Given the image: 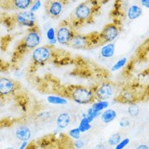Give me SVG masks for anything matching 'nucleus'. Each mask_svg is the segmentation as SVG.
<instances>
[{"mask_svg":"<svg viewBox=\"0 0 149 149\" xmlns=\"http://www.w3.org/2000/svg\"><path fill=\"white\" fill-rule=\"evenodd\" d=\"M70 96L72 100L78 104H88L95 100L93 90L82 86L73 87L70 91Z\"/></svg>","mask_w":149,"mask_h":149,"instance_id":"1","label":"nucleus"},{"mask_svg":"<svg viewBox=\"0 0 149 149\" xmlns=\"http://www.w3.org/2000/svg\"><path fill=\"white\" fill-rule=\"evenodd\" d=\"M41 42V36L40 33L37 31V29L32 28V29L27 33L21 45V48L22 50H28V49H34L38 47V45Z\"/></svg>","mask_w":149,"mask_h":149,"instance_id":"2","label":"nucleus"},{"mask_svg":"<svg viewBox=\"0 0 149 149\" xmlns=\"http://www.w3.org/2000/svg\"><path fill=\"white\" fill-rule=\"evenodd\" d=\"M52 55V50L49 46L37 47L32 50V60L36 64H44L49 62Z\"/></svg>","mask_w":149,"mask_h":149,"instance_id":"3","label":"nucleus"},{"mask_svg":"<svg viewBox=\"0 0 149 149\" xmlns=\"http://www.w3.org/2000/svg\"><path fill=\"white\" fill-rule=\"evenodd\" d=\"M93 12H94V8H92L90 1L88 0V1L78 5L77 8L74 9V16L76 18L77 21L80 22H84L90 20Z\"/></svg>","mask_w":149,"mask_h":149,"instance_id":"4","label":"nucleus"},{"mask_svg":"<svg viewBox=\"0 0 149 149\" xmlns=\"http://www.w3.org/2000/svg\"><path fill=\"white\" fill-rule=\"evenodd\" d=\"M74 35L73 27L69 23H62L56 31V39L61 45H68Z\"/></svg>","mask_w":149,"mask_h":149,"instance_id":"5","label":"nucleus"},{"mask_svg":"<svg viewBox=\"0 0 149 149\" xmlns=\"http://www.w3.org/2000/svg\"><path fill=\"white\" fill-rule=\"evenodd\" d=\"M93 93L97 101H107L114 95V86L109 82H104L93 90Z\"/></svg>","mask_w":149,"mask_h":149,"instance_id":"6","label":"nucleus"},{"mask_svg":"<svg viewBox=\"0 0 149 149\" xmlns=\"http://www.w3.org/2000/svg\"><path fill=\"white\" fill-rule=\"evenodd\" d=\"M119 34V29L115 23L107 24L99 35V41L102 43H111L116 39Z\"/></svg>","mask_w":149,"mask_h":149,"instance_id":"7","label":"nucleus"},{"mask_svg":"<svg viewBox=\"0 0 149 149\" xmlns=\"http://www.w3.org/2000/svg\"><path fill=\"white\" fill-rule=\"evenodd\" d=\"M15 20L19 24L29 27L30 29L36 27V15L30 10H23L22 12L17 14Z\"/></svg>","mask_w":149,"mask_h":149,"instance_id":"8","label":"nucleus"},{"mask_svg":"<svg viewBox=\"0 0 149 149\" xmlns=\"http://www.w3.org/2000/svg\"><path fill=\"white\" fill-rule=\"evenodd\" d=\"M17 90V84L12 79L0 77V97L11 95Z\"/></svg>","mask_w":149,"mask_h":149,"instance_id":"9","label":"nucleus"},{"mask_svg":"<svg viewBox=\"0 0 149 149\" xmlns=\"http://www.w3.org/2000/svg\"><path fill=\"white\" fill-rule=\"evenodd\" d=\"M91 36H83V35H77L74 34L72 37L71 41H70V45H71L74 49H85L91 46Z\"/></svg>","mask_w":149,"mask_h":149,"instance_id":"10","label":"nucleus"},{"mask_svg":"<svg viewBox=\"0 0 149 149\" xmlns=\"http://www.w3.org/2000/svg\"><path fill=\"white\" fill-rule=\"evenodd\" d=\"M136 99L137 97L134 91L126 88V90H123L122 92H121V94L118 98V101L121 102H124V104H133L136 101Z\"/></svg>","mask_w":149,"mask_h":149,"instance_id":"11","label":"nucleus"},{"mask_svg":"<svg viewBox=\"0 0 149 149\" xmlns=\"http://www.w3.org/2000/svg\"><path fill=\"white\" fill-rule=\"evenodd\" d=\"M15 136L18 140H20L22 142L28 141L32 136L31 130L27 126H21L15 130Z\"/></svg>","mask_w":149,"mask_h":149,"instance_id":"12","label":"nucleus"},{"mask_svg":"<svg viewBox=\"0 0 149 149\" xmlns=\"http://www.w3.org/2000/svg\"><path fill=\"white\" fill-rule=\"evenodd\" d=\"M63 6L61 1H52L48 8L49 14L53 18H58L63 12Z\"/></svg>","mask_w":149,"mask_h":149,"instance_id":"13","label":"nucleus"},{"mask_svg":"<svg viewBox=\"0 0 149 149\" xmlns=\"http://www.w3.org/2000/svg\"><path fill=\"white\" fill-rule=\"evenodd\" d=\"M115 51H116V46L113 42L106 43L104 46L102 47L101 55L104 58H112L115 55Z\"/></svg>","mask_w":149,"mask_h":149,"instance_id":"14","label":"nucleus"},{"mask_svg":"<svg viewBox=\"0 0 149 149\" xmlns=\"http://www.w3.org/2000/svg\"><path fill=\"white\" fill-rule=\"evenodd\" d=\"M70 122H71V118L68 113H62L57 116L56 119V124L59 129H64L69 126Z\"/></svg>","mask_w":149,"mask_h":149,"instance_id":"15","label":"nucleus"},{"mask_svg":"<svg viewBox=\"0 0 149 149\" xmlns=\"http://www.w3.org/2000/svg\"><path fill=\"white\" fill-rule=\"evenodd\" d=\"M127 15L130 20H136L143 15V9L137 5H132L129 8Z\"/></svg>","mask_w":149,"mask_h":149,"instance_id":"16","label":"nucleus"},{"mask_svg":"<svg viewBox=\"0 0 149 149\" xmlns=\"http://www.w3.org/2000/svg\"><path fill=\"white\" fill-rule=\"evenodd\" d=\"M116 118V112L114 109H105L104 112L101 114L102 121L105 124L112 122Z\"/></svg>","mask_w":149,"mask_h":149,"instance_id":"17","label":"nucleus"},{"mask_svg":"<svg viewBox=\"0 0 149 149\" xmlns=\"http://www.w3.org/2000/svg\"><path fill=\"white\" fill-rule=\"evenodd\" d=\"M14 7L21 10H26L32 5V0H12Z\"/></svg>","mask_w":149,"mask_h":149,"instance_id":"18","label":"nucleus"},{"mask_svg":"<svg viewBox=\"0 0 149 149\" xmlns=\"http://www.w3.org/2000/svg\"><path fill=\"white\" fill-rule=\"evenodd\" d=\"M109 104H110L108 101H97L95 102H93L91 108L96 112H102L107 109V107L109 106Z\"/></svg>","mask_w":149,"mask_h":149,"instance_id":"19","label":"nucleus"},{"mask_svg":"<svg viewBox=\"0 0 149 149\" xmlns=\"http://www.w3.org/2000/svg\"><path fill=\"white\" fill-rule=\"evenodd\" d=\"M47 100H48V102L51 104H67V100L64 99L63 97H60V96H54V95H49L48 98H47Z\"/></svg>","mask_w":149,"mask_h":149,"instance_id":"20","label":"nucleus"},{"mask_svg":"<svg viewBox=\"0 0 149 149\" xmlns=\"http://www.w3.org/2000/svg\"><path fill=\"white\" fill-rule=\"evenodd\" d=\"M78 129L80 130L81 132H88V130L91 129V123L88 122V120L87 118L86 115L83 116L82 119L80 120V123H79V126H78Z\"/></svg>","mask_w":149,"mask_h":149,"instance_id":"21","label":"nucleus"},{"mask_svg":"<svg viewBox=\"0 0 149 149\" xmlns=\"http://www.w3.org/2000/svg\"><path fill=\"white\" fill-rule=\"evenodd\" d=\"M140 113V107L139 105H137L135 102L133 104H130L129 107H128V114L134 118V116H137Z\"/></svg>","mask_w":149,"mask_h":149,"instance_id":"22","label":"nucleus"},{"mask_svg":"<svg viewBox=\"0 0 149 149\" xmlns=\"http://www.w3.org/2000/svg\"><path fill=\"white\" fill-rule=\"evenodd\" d=\"M127 60H128L127 57H123V58H121L120 60H118V62H116L113 65V67H112V71L116 72V71H118V70L123 68L126 65V63H127Z\"/></svg>","mask_w":149,"mask_h":149,"instance_id":"23","label":"nucleus"},{"mask_svg":"<svg viewBox=\"0 0 149 149\" xmlns=\"http://www.w3.org/2000/svg\"><path fill=\"white\" fill-rule=\"evenodd\" d=\"M101 114H102V112H96V111H94L91 107V108L88 110V113H87L86 116H87V118L88 120V122L91 123L92 121L94 120L97 118V116H99Z\"/></svg>","mask_w":149,"mask_h":149,"instance_id":"24","label":"nucleus"},{"mask_svg":"<svg viewBox=\"0 0 149 149\" xmlns=\"http://www.w3.org/2000/svg\"><path fill=\"white\" fill-rule=\"evenodd\" d=\"M121 140V135L119 133H114L108 138V144L109 146H116Z\"/></svg>","mask_w":149,"mask_h":149,"instance_id":"25","label":"nucleus"},{"mask_svg":"<svg viewBox=\"0 0 149 149\" xmlns=\"http://www.w3.org/2000/svg\"><path fill=\"white\" fill-rule=\"evenodd\" d=\"M69 136L72 137L73 139L74 140H77V139H80V136H81V132L79 130L78 128H74V129H72L69 132Z\"/></svg>","mask_w":149,"mask_h":149,"instance_id":"26","label":"nucleus"},{"mask_svg":"<svg viewBox=\"0 0 149 149\" xmlns=\"http://www.w3.org/2000/svg\"><path fill=\"white\" fill-rule=\"evenodd\" d=\"M130 140L129 138H125L123 140H120V142L116 144V146H116L115 149H124L130 143Z\"/></svg>","mask_w":149,"mask_h":149,"instance_id":"27","label":"nucleus"},{"mask_svg":"<svg viewBox=\"0 0 149 149\" xmlns=\"http://www.w3.org/2000/svg\"><path fill=\"white\" fill-rule=\"evenodd\" d=\"M47 38H48V41L53 40L56 38V31L53 27H49L47 30Z\"/></svg>","mask_w":149,"mask_h":149,"instance_id":"28","label":"nucleus"},{"mask_svg":"<svg viewBox=\"0 0 149 149\" xmlns=\"http://www.w3.org/2000/svg\"><path fill=\"white\" fill-rule=\"evenodd\" d=\"M41 7V1L40 0H36L35 3L31 5V8H30V11L33 12V13H35L36 11H37L38 9L40 8Z\"/></svg>","mask_w":149,"mask_h":149,"instance_id":"29","label":"nucleus"},{"mask_svg":"<svg viewBox=\"0 0 149 149\" xmlns=\"http://www.w3.org/2000/svg\"><path fill=\"white\" fill-rule=\"evenodd\" d=\"M130 124V119H129V118H123L122 119L120 120V122H119V125H120V127H121V128L129 127Z\"/></svg>","mask_w":149,"mask_h":149,"instance_id":"30","label":"nucleus"},{"mask_svg":"<svg viewBox=\"0 0 149 149\" xmlns=\"http://www.w3.org/2000/svg\"><path fill=\"white\" fill-rule=\"evenodd\" d=\"M74 148H76V149H81L84 146V142L80 139H77V140L74 141Z\"/></svg>","mask_w":149,"mask_h":149,"instance_id":"31","label":"nucleus"},{"mask_svg":"<svg viewBox=\"0 0 149 149\" xmlns=\"http://www.w3.org/2000/svg\"><path fill=\"white\" fill-rule=\"evenodd\" d=\"M141 4L143 7L149 8V0H141Z\"/></svg>","mask_w":149,"mask_h":149,"instance_id":"32","label":"nucleus"},{"mask_svg":"<svg viewBox=\"0 0 149 149\" xmlns=\"http://www.w3.org/2000/svg\"><path fill=\"white\" fill-rule=\"evenodd\" d=\"M96 149H106V146H105V144L104 143H98L97 146H95Z\"/></svg>","mask_w":149,"mask_h":149,"instance_id":"33","label":"nucleus"},{"mask_svg":"<svg viewBox=\"0 0 149 149\" xmlns=\"http://www.w3.org/2000/svg\"><path fill=\"white\" fill-rule=\"evenodd\" d=\"M136 149H148V146L144 143H141L136 147Z\"/></svg>","mask_w":149,"mask_h":149,"instance_id":"34","label":"nucleus"},{"mask_svg":"<svg viewBox=\"0 0 149 149\" xmlns=\"http://www.w3.org/2000/svg\"><path fill=\"white\" fill-rule=\"evenodd\" d=\"M27 146H28L27 141H24V142H22V143L20 146V147H19V149H25Z\"/></svg>","mask_w":149,"mask_h":149,"instance_id":"35","label":"nucleus"},{"mask_svg":"<svg viewBox=\"0 0 149 149\" xmlns=\"http://www.w3.org/2000/svg\"><path fill=\"white\" fill-rule=\"evenodd\" d=\"M98 1H99L100 4H105V3H107V2H109L110 0H98Z\"/></svg>","mask_w":149,"mask_h":149,"instance_id":"36","label":"nucleus"},{"mask_svg":"<svg viewBox=\"0 0 149 149\" xmlns=\"http://www.w3.org/2000/svg\"><path fill=\"white\" fill-rule=\"evenodd\" d=\"M3 67V63H2V61L0 60V69H1Z\"/></svg>","mask_w":149,"mask_h":149,"instance_id":"37","label":"nucleus"},{"mask_svg":"<svg viewBox=\"0 0 149 149\" xmlns=\"http://www.w3.org/2000/svg\"><path fill=\"white\" fill-rule=\"evenodd\" d=\"M6 149H15V148H13V147H8V148H6Z\"/></svg>","mask_w":149,"mask_h":149,"instance_id":"38","label":"nucleus"}]
</instances>
